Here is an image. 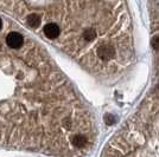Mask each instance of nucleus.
I'll return each instance as SVG.
<instances>
[{"label": "nucleus", "mask_w": 159, "mask_h": 157, "mask_svg": "<svg viewBox=\"0 0 159 157\" xmlns=\"http://www.w3.org/2000/svg\"><path fill=\"white\" fill-rule=\"evenodd\" d=\"M106 123L107 124H113L114 123V119H113V116H111V115H108V117L106 116Z\"/></svg>", "instance_id": "obj_5"}, {"label": "nucleus", "mask_w": 159, "mask_h": 157, "mask_svg": "<svg viewBox=\"0 0 159 157\" xmlns=\"http://www.w3.org/2000/svg\"><path fill=\"white\" fill-rule=\"evenodd\" d=\"M61 33V28L55 23H49L44 26V34L49 39H56Z\"/></svg>", "instance_id": "obj_2"}, {"label": "nucleus", "mask_w": 159, "mask_h": 157, "mask_svg": "<svg viewBox=\"0 0 159 157\" xmlns=\"http://www.w3.org/2000/svg\"><path fill=\"white\" fill-rule=\"evenodd\" d=\"M152 46L154 50H159V37H154L152 39Z\"/></svg>", "instance_id": "obj_4"}, {"label": "nucleus", "mask_w": 159, "mask_h": 157, "mask_svg": "<svg viewBox=\"0 0 159 157\" xmlns=\"http://www.w3.org/2000/svg\"><path fill=\"white\" fill-rule=\"evenodd\" d=\"M27 24H29V26L33 27V28L38 27L40 24V17L36 13L30 14V15L27 17Z\"/></svg>", "instance_id": "obj_3"}, {"label": "nucleus", "mask_w": 159, "mask_h": 157, "mask_svg": "<svg viewBox=\"0 0 159 157\" xmlns=\"http://www.w3.org/2000/svg\"><path fill=\"white\" fill-rule=\"evenodd\" d=\"M6 43L7 45L12 49H19L20 46L24 43V38L23 36L18 32H11L6 37Z\"/></svg>", "instance_id": "obj_1"}, {"label": "nucleus", "mask_w": 159, "mask_h": 157, "mask_svg": "<svg viewBox=\"0 0 159 157\" xmlns=\"http://www.w3.org/2000/svg\"><path fill=\"white\" fill-rule=\"evenodd\" d=\"M1 26H2V23H1V19H0V30H1Z\"/></svg>", "instance_id": "obj_6"}]
</instances>
